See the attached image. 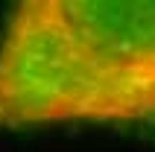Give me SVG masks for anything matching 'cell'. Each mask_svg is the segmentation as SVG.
Instances as JSON below:
<instances>
[{
    "instance_id": "6da1fadb",
    "label": "cell",
    "mask_w": 155,
    "mask_h": 152,
    "mask_svg": "<svg viewBox=\"0 0 155 152\" xmlns=\"http://www.w3.org/2000/svg\"><path fill=\"white\" fill-rule=\"evenodd\" d=\"M155 123V0H15L0 35V129Z\"/></svg>"
}]
</instances>
